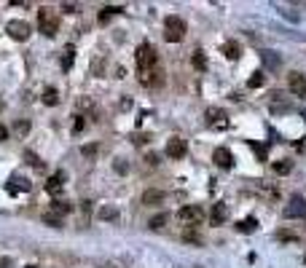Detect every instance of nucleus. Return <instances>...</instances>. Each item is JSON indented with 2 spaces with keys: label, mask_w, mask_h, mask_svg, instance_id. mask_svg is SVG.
I'll list each match as a JSON object with an SVG mask.
<instances>
[{
  "label": "nucleus",
  "mask_w": 306,
  "mask_h": 268,
  "mask_svg": "<svg viewBox=\"0 0 306 268\" xmlns=\"http://www.w3.org/2000/svg\"><path fill=\"white\" fill-rule=\"evenodd\" d=\"M25 158H27V164H32V167H38V169H43V161H41L38 156H35V153H30V150H27V153H25Z\"/></svg>",
  "instance_id": "obj_25"
},
{
  "label": "nucleus",
  "mask_w": 306,
  "mask_h": 268,
  "mask_svg": "<svg viewBox=\"0 0 306 268\" xmlns=\"http://www.w3.org/2000/svg\"><path fill=\"white\" fill-rule=\"evenodd\" d=\"M0 110H3V102H0Z\"/></svg>",
  "instance_id": "obj_36"
},
{
  "label": "nucleus",
  "mask_w": 306,
  "mask_h": 268,
  "mask_svg": "<svg viewBox=\"0 0 306 268\" xmlns=\"http://www.w3.org/2000/svg\"><path fill=\"white\" fill-rule=\"evenodd\" d=\"M6 32H8L14 40H27L32 30H30L27 22H22V19H11L8 25H6Z\"/></svg>",
  "instance_id": "obj_5"
},
{
  "label": "nucleus",
  "mask_w": 306,
  "mask_h": 268,
  "mask_svg": "<svg viewBox=\"0 0 306 268\" xmlns=\"http://www.w3.org/2000/svg\"><path fill=\"white\" fill-rule=\"evenodd\" d=\"M62 11H65V14H78V6H73V3H65V6H62Z\"/></svg>",
  "instance_id": "obj_31"
},
{
  "label": "nucleus",
  "mask_w": 306,
  "mask_h": 268,
  "mask_svg": "<svg viewBox=\"0 0 306 268\" xmlns=\"http://www.w3.org/2000/svg\"><path fill=\"white\" fill-rule=\"evenodd\" d=\"M86 158H91V156H97V145H84V150H81Z\"/></svg>",
  "instance_id": "obj_27"
},
{
  "label": "nucleus",
  "mask_w": 306,
  "mask_h": 268,
  "mask_svg": "<svg viewBox=\"0 0 306 268\" xmlns=\"http://www.w3.org/2000/svg\"><path fill=\"white\" fill-rule=\"evenodd\" d=\"M228 217V209H226V204H215V209H213V225H223V220Z\"/></svg>",
  "instance_id": "obj_15"
},
{
  "label": "nucleus",
  "mask_w": 306,
  "mask_h": 268,
  "mask_svg": "<svg viewBox=\"0 0 306 268\" xmlns=\"http://www.w3.org/2000/svg\"><path fill=\"white\" fill-rule=\"evenodd\" d=\"M43 223H46V225H54V228H62V217L46 212V215H43Z\"/></svg>",
  "instance_id": "obj_21"
},
{
  "label": "nucleus",
  "mask_w": 306,
  "mask_h": 268,
  "mask_svg": "<svg viewBox=\"0 0 306 268\" xmlns=\"http://www.w3.org/2000/svg\"><path fill=\"white\" fill-rule=\"evenodd\" d=\"M113 169H116V172H121V174H126V169H129V167H126V161H124V158H116Z\"/></svg>",
  "instance_id": "obj_26"
},
{
  "label": "nucleus",
  "mask_w": 306,
  "mask_h": 268,
  "mask_svg": "<svg viewBox=\"0 0 306 268\" xmlns=\"http://www.w3.org/2000/svg\"><path fill=\"white\" fill-rule=\"evenodd\" d=\"M159 65V54L150 43H143L137 49V70H156Z\"/></svg>",
  "instance_id": "obj_2"
},
{
  "label": "nucleus",
  "mask_w": 306,
  "mask_h": 268,
  "mask_svg": "<svg viewBox=\"0 0 306 268\" xmlns=\"http://www.w3.org/2000/svg\"><path fill=\"white\" fill-rule=\"evenodd\" d=\"M213 161H215L218 167H223V169H231L234 167V156H231V150H226V148H215Z\"/></svg>",
  "instance_id": "obj_9"
},
{
  "label": "nucleus",
  "mask_w": 306,
  "mask_h": 268,
  "mask_svg": "<svg viewBox=\"0 0 306 268\" xmlns=\"http://www.w3.org/2000/svg\"><path fill=\"white\" fill-rule=\"evenodd\" d=\"M97 217H100V220H108V223H119V209L110 207V204H105V207H100Z\"/></svg>",
  "instance_id": "obj_11"
},
{
  "label": "nucleus",
  "mask_w": 306,
  "mask_h": 268,
  "mask_svg": "<svg viewBox=\"0 0 306 268\" xmlns=\"http://www.w3.org/2000/svg\"><path fill=\"white\" fill-rule=\"evenodd\" d=\"M27 129H30L27 121H19V123H16V132H19V134H27Z\"/></svg>",
  "instance_id": "obj_30"
},
{
  "label": "nucleus",
  "mask_w": 306,
  "mask_h": 268,
  "mask_svg": "<svg viewBox=\"0 0 306 268\" xmlns=\"http://www.w3.org/2000/svg\"><path fill=\"white\" fill-rule=\"evenodd\" d=\"M191 62H194V67H196V70H204V67H207V59H204V54H202V51H196Z\"/></svg>",
  "instance_id": "obj_22"
},
{
  "label": "nucleus",
  "mask_w": 306,
  "mask_h": 268,
  "mask_svg": "<svg viewBox=\"0 0 306 268\" xmlns=\"http://www.w3.org/2000/svg\"><path fill=\"white\" fill-rule=\"evenodd\" d=\"M84 129V118H81V115H75V121H73V132H81Z\"/></svg>",
  "instance_id": "obj_29"
},
{
  "label": "nucleus",
  "mask_w": 306,
  "mask_h": 268,
  "mask_svg": "<svg viewBox=\"0 0 306 268\" xmlns=\"http://www.w3.org/2000/svg\"><path fill=\"white\" fill-rule=\"evenodd\" d=\"M288 89L296 97H306V75L303 73H290L288 75Z\"/></svg>",
  "instance_id": "obj_7"
},
{
  "label": "nucleus",
  "mask_w": 306,
  "mask_h": 268,
  "mask_svg": "<svg viewBox=\"0 0 306 268\" xmlns=\"http://www.w3.org/2000/svg\"><path fill=\"white\" fill-rule=\"evenodd\" d=\"M148 164L156 167V164H159V156H156V153H148Z\"/></svg>",
  "instance_id": "obj_33"
},
{
  "label": "nucleus",
  "mask_w": 306,
  "mask_h": 268,
  "mask_svg": "<svg viewBox=\"0 0 306 268\" xmlns=\"http://www.w3.org/2000/svg\"><path fill=\"white\" fill-rule=\"evenodd\" d=\"M62 182H65V172H56L54 177H49V182H46V191H49V193H60Z\"/></svg>",
  "instance_id": "obj_14"
},
{
  "label": "nucleus",
  "mask_w": 306,
  "mask_h": 268,
  "mask_svg": "<svg viewBox=\"0 0 306 268\" xmlns=\"http://www.w3.org/2000/svg\"><path fill=\"white\" fill-rule=\"evenodd\" d=\"M164 38L169 43H180L185 38V22L180 16H167L164 19Z\"/></svg>",
  "instance_id": "obj_1"
},
{
  "label": "nucleus",
  "mask_w": 306,
  "mask_h": 268,
  "mask_svg": "<svg viewBox=\"0 0 306 268\" xmlns=\"http://www.w3.org/2000/svg\"><path fill=\"white\" fill-rule=\"evenodd\" d=\"M303 118H306V113H303Z\"/></svg>",
  "instance_id": "obj_37"
},
{
  "label": "nucleus",
  "mask_w": 306,
  "mask_h": 268,
  "mask_svg": "<svg viewBox=\"0 0 306 268\" xmlns=\"http://www.w3.org/2000/svg\"><path fill=\"white\" fill-rule=\"evenodd\" d=\"M290 169H293L290 161H277V164H274V172H277V174H288Z\"/></svg>",
  "instance_id": "obj_23"
},
{
  "label": "nucleus",
  "mask_w": 306,
  "mask_h": 268,
  "mask_svg": "<svg viewBox=\"0 0 306 268\" xmlns=\"http://www.w3.org/2000/svg\"><path fill=\"white\" fill-rule=\"evenodd\" d=\"M261 84H263V73H255V75L250 78V86H253V89H258Z\"/></svg>",
  "instance_id": "obj_28"
},
{
  "label": "nucleus",
  "mask_w": 306,
  "mask_h": 268,
  "mask_svg": "<svg viewBox=\"0 0 306 268\" xmlns=\"http://www.w3.org/2000/svg\"><path fill=\"white\" fill-rule=\"evenodd\" d=\"M14 182H16V185H11V182H8L14 191H30V182H27L25 177H14Z\"/></svg>",
  "instance_id": "obj_24"
},
{
  "label": "nucleus",
  "mask_w": 306,
  "mask_h": 268,
  "mask_svg": "<svg viewBox=\"0 0 306 268\" xmlns=\"http://www.w3.org/2000/svg\"><path fill=\"white\" fill-rule=\"evenodd\" d=\"M167 156L169 158H183L185 156V142L180 137H172L169 142H167Z\"/></svg>",
  "instance_id": "obj_10"
},
{
  "label": "nucleus",
  "mask_w": 306,
  "mask_h": 268,
  "mask_svg": "<svg viewBox=\"0 0 306 268\" xmlns=\"http://www.w3.org/2000/svg\"><path fill=\"white\" fill-rule=\"evenodd\" d=\"M67 212H70V204H67V201H54V204H51V215L65 217Z\"/></svg>",
  "instance_id": "obj_18"
},
{
  "label": "nucleus",
  "mask_w": 306,
  "mask_h": 268,
  "mask_svg": "<svg viewBox=\"0 0 306 268\" xmlns=\"http://www.w3.org/2000/svg\"><path fill=\"white\" fill-rule=\"evenodd\" d=\"M0 268H14V263H11V258H0Z\"/></svg>",
  "instance_id": "obj_32"
},
{
  "label": "nucleus",
  "mask_w": 306,
  "mask_h": 268,
  "mask_svg": "<svg viewBox=\"0 0 306 268\" xmlns=\"http://www.w3.org/2000/svg\"><path fill=\"white\" fill-rule=\"evenodd\" d=\"M153 231H161L164 225H167V215H156V217H150V223H148Z\"/></svg>",
  "instance_id": "obj_20"
},
{
  "label": "nucleus",
  "mask_w": 306,
  "mask_h": 268,
  "mask_svg": "<svg viewBox=\"0 0 306 268\" xmlns=\"http://www.w3.org/2000/svg\"><path fill=\"white\" fill-rule=\"evenodd\" d=\"M178 220H180L183 225H199L204 220V209L196 207V204H188V207H183L180 212H178Z\"/></svg>",
  "instance_id": "obj_4"
},
{
  "label": "nucleus",
  "mask_w": 306,
  "mask_h": 268,
  "mask_svg": "<svg viewBox=\"0 0 306 268\" xmlns=\"http://www.w3.org/2000/svg\"><path fill=\"white\" fill-rule=\"evenodd\" d=\"M237 228L242 231V234H253V231L258 228V220L255 217H244V220H239V223H237Z\"/></svg>",
  "instance_id": "obj_16"
},
{
  "label": "nucleus",
  "mask_w": 306,
  "mask_h": 268,
  "mask_svg": "<svg viewBox=\"0 0 306 268\" xmlns=\"http://www.w3.org/2000/svg\"><path fill=\"white\" fill-rule=\"evenodd\" d=\"M239 54H242V46L239 43H234V40L223 43V56H226V59H239Z\"/></svg>",
  "instance_id": "obj_13"
},
{
  "label": "nucleus",
  "mask_w": 306,
  "mask_h": 268,
  "mask_svg": "<svg viewBox=\"0 0 306 268\" xmlns=\"http://www.w3.org/2000/svg\"><path fill=\"white\" fill-rule=\"evenodd\" d=\"M285 217H306V199L303 196H293L285 207Z\"/></svg>",
  "instance_id": "obj_6"
},
{
  "label": "nucleus",
  "mask_w": 306,
  "mask_h": 268,
  "mask_svg": "<svg viewBox=\"0 0 306 268\" xmlns=\"http://www.w3.org/2000/svg\"><path fill=\"white\" fill-rule=\"evenodd\" d=\"M73 56H75V49H73V46H65V51H62V70H70Z\"/></svg>",
  "instance_id": "obj_17"
},
{
  "label": "nucleus",
  "mask_w": 306,
  "mask_h": 268,
  "mask_svg": "<svg viewBox=\"0 0 306 268\" xmlns=\"http://www.w3.org/2000/svg\"><path fill=\"white\" fill-rule=\"evenodd\" d=\"M6 139H8V129H6V126H0V142H6Z\"/></svg>",
  "instance_id": "obj_34"
},
{
  "label": "nucleus",
  "mask_w": 306,
  "mask_h": 268,
  "mask_svg": "<svg viewBox=\"0 0 306 268\" xmlns=\"http://www.w3.org/2000/svg\"><path fill=\"white\" fill-rule=\"evenodd\" d=\"M25 268H38V265H25Z\"/></svg>",
  "instance_id": "obj_35"
},
{
  "label": "nucleus",
  "mask_w": 306,
  "mask_h": 268,
  "mask_svg": "<svg viewBox=\"0 0 306 268\" xmlns=\"http://www.w3.org/2000/svg\"><path fill=\"white\" fill-rule=\"evenodd\" d=\"M207 118H209V126H215V129L228 126V115H226V110H220V108H209L207 110Z\"/></svg>",
  "instance_id": "obj_8"
},
{
  "label": "nucleus",
  "mask_w": 306,
  "mask_h": 268,
  "mask_svg": "<svg viewBox=\"0 0 306 268\" xmlns=\"http://www.w3.org/2000/svg\"><path fill=\"white\" fill-rule=\"evenodd\" d=\"M161 201H164V193L156 191V188H150V191L143 193V204H145V207H156V204H161Z\"/></svg>",
  "instance_id": "obj_12"
},
{
  "label": "nucleus",
  "mask_w": 306,
  "mask_h": 268,
  "mask_svg": "<svg viewBox=\"0 0 306 268\" xmlns=\"http://www.w3.org/2000/svg\"><path fill=\"white\" fill-rule=\"evenodd\" d=\"M56 27H60V22H56L54 11H51V8H41V11H38V30L46 35V38H54Z\"/></svg>",
  "instance_id": "obj_3"
},
{
  "label": "nucleus",
  "mask_w": 306,
  "mask_h": 268,
  "mask_svg": "<svg viewBox=\"0 0 306 268\" xmlns=\"http://www.w3.org/2000/svg\"><path fill=\"white\" fill-rule=\"evenodd\" d=\"M60 102V91L56 89H46L43 91V105H56Z\"/></svg>",
  "instance_id": "obj_19"
}]
</instances>
